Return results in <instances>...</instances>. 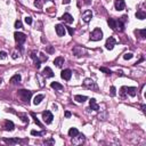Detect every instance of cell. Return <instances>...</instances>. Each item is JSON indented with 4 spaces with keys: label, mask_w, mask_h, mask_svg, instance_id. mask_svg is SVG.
<instances>
[{
    "label": "cell",
    "mask_w": 146,
    "mask_h": 146,
    "mask_svg": "<svg viewBox=\"0 0 146 146\" xmlns=\"http://www.w3.org/2000/svg\"><path fill=\"white\" fill-rule=\"evenodd\" d=\"M18 96H20V98H21L23 102L29 103L30 99H31V96H32V91H30V90H25V89H21V90H18Z\"/></svg>",
    "instance_id": "6da1fadb"
},
{
    "label": "cell",
    "mask_w": 146,
    "mask_h": 146,
    "mask_svg": "<svg viewBox=\"0 0 146 146\" xmlns=\"http://www.w3.org/2000/svg\"><path fill=\"white\" fill-rule=\"evenodd\" d=\"M89 39L91 41H99V40H102V39H103V32H102L101 29H99V27H96L95 30L90 33Z\"/></svg>",
    "instance_id": "7a4b0ae2"
},
{
    "label": "cell",
    "mask_w": 146,
    "mask_h": 146,
    "mask_svg": "<svg viewBox=\"0 0 146 146\" xmlns=\"http://www.w3.org/2000/svg\"><path fill=\"white\" fill-rule=\"evenodd\" d=\"M83 87L87 88V89H90V90H97L98 89V87L97 84L95 83V81L91 80V79H86L83 81Z\"/></svg>",
    "instance_id": "3957f363"
},
{
    "label": "cell",
    "mask_w": 146,
    "mask_h": 146,
    "mask_svg": "<svg viewBox=\"0 0 146 146\" xmlns=\"http://www.w3.org/2000/svg\"><path fill=\"white\" fill-rule=\"evenodd\" d=\"M42 119H43V121L47 125H50L53 122L54 116H53V113H51L50 111H45V112H42Z\"/></svg>",
    "instance_id": "277c9868"
},
{
    "label": "cell",
    "mask_w": 146,
    "mask_h": 146,
    "mask_svg": "<svg viewBox=\"0 0 146 146\" xmlns=\"http://www.w3.org/2000/svg\"><path fill=\"white\" fill-rule=\"evenodd\" d=\"M14 38H15V41L17 42L18 45H22L26 40V36L22 32H15L14 33Z\"/></svg>",
    "instance_id": "5b68a950"
},
{
    "label": "cell",
    "mask_w": 146,
    "mask_h": 146,
    "mask_svg": "<svg viewBox=\"0 0 146 146\" xmlns=\"http://www.w3.org/2000/svg\"><path fill=\"white\" fill-rule=\"evenodd\" d=\"M127 17H128L127 15H123L122 17L119 18V20L116 21V30H119V31L125 30V21H127Z\"/></svg>",
    "instance_id": "8992f818"
},
{
    "label": "cell",
    "mask_w": 146,
    "mask_h": 146,
    "mask_svg": "<svg viewBox=\"0 0 146 146\" xmlns=\"http://www.w3.org/2000/svg\"><path fill=\"white\" fill-rule=\"evenodd\" d=\"M83 142H84V136L82 134H78L77 136L72 137V143L74 144V145H80Z\"/></svg>",
    "instance_id": "52a82bcc"
},
{
    "label": "cell",
    "mask_w": 146,
    "mask_h": 146,
    "mask_svg": "<svg viewBox=\"0 0 146 146\" xmlns=\"http://www.w3.org/2000/svg\"><path fill=\"white\" fill-rule=\"evenodd\" d=\"M116 41L115 39L113 38V37H110V38L106 40V43H105V47H106V49H108V50H112L113 49V47L115 46Z\"/></svg>",
    "instance_id": "ba28073f"
},
{
    "label": "cell",
    "mask_w": 146,
    "mask_h": 146,
    "mask_svg": "<svg viewBox=\"0 0 146 146\" xmlns=\"http://www.w3.org/2000/svg\"><path fill=\"white\" fill-rule=\"evenodd\" d=\"M2 128L5 129V130H7V131H13V130H14V128H15V125L13 123V121L6 120V121L3 122Z\"/></svg>",
    "instance_id": "9c48e42d"
},
{
    "label": "cell",
    "mask_w": 146,
    "mask_h": 146,
    "mask_svg": "<svg viewBox=\"0 0 146 146\" xmlns=\"http://www.w3.org/2000/svg\"><path fill=\"white\" fill-rule=\"evenodd\" d=\"M55 30H56V33L58 37L65 36V26H63L62 24H57L55 26Z\"/></svg>",
    "instance_id": "30bf717a"
},
{
    "label": "cell",
    "mask_w": 146,
    "mask_h": 146,
    "mask_svg": "<svg viewBox=\"0 0 146 146\" xmlns=\"http://www.w3.org/2000/svg\"><path fill=\"white\" fill-rule=\"evenodd\" d=\"M86 53V50H84L82 47H79V46H75L74 48H73V54L75 55L77 57H81L82 55Z\"/></svg>",
    "instance_id": "8fae6325"
},
{
    "label": "cell",
    "mask_w": 146,
    "mask_h": 146,
    "mask_svg": "<svg viewBox=\"0 0 146 146\" xmlns=\"http://www.w3.org/2000/svg\"><path fill=\"white\" fill-rule=\"evenodd\" d=\"M61 77H62V79H64V80H70L72 77V71L69 69H66V70H63L62 73H61Z\"/></svg>",
    "instance_id": "7c38bea8"
},
{
    "label": "cell",
    "mask_w": 146,
    "mask_h": 146,
    "mask_svg": "<svg viewBox=\"0 0 146 146\" xmlns=\"http://www.w3.org/2000/svg\"><path fill=\"white\" fill-rule=\"evenodd\" d=\"M114 7H115L116 10H123L125 7V0H115L114 1Z\"/></svg>",
    "instance_id": "4fadbf2b"
},
{
    "label": "cell",
    "mask_w": 146,
    "mask_h": 146,
    "mask_svg": "<svg viewBox=\"0 0 146 146\" xmlns=\"http://www.w3.org/2000/svg\"><path fill=\"white\" fill-rule=\"evenodd\" d=\"M92 17V12L91 10H86V12L82 14V20H83L84 23H89L90 20Z\"/></svg>",
    "instance_id": "5bb4252c"
},
{
    "label": "cell",
    "mask_w": 146,
    "mask_h": 146,
    "mask_svg": "<svg viewBox=\"0 0 146 146\" xmlns=\"http://www.w3.org/2000/svg\"><path fill=\"white\" fill-rule=\"evenodd\" d=\"M42 75L46 78H53L54 77V72H53V70L50 67L46 66L45 69H43V71H42Z\"/></svg>",
    "instance_id": "9a60e30c"
},
{
    "label": "cell",
    "mask_w": 146,
    "mask_h": 146,
    "mask_svg": "<svg viewBox=\"0 0 146 146\" xmlns=\"http://www.w3.org/2000/svg\"><path fill=\"white\" fill-rule=\"evenodd\" d=\"M31 58L34 61V64H36L37 69H40V66H41V61L38 58V56H37V54H36V51H32V53H31Z\"/></svg>",
    "instance_id": "2e32d148"
},
{
    "label": "cell",
    "mask_w": 146,
    "mask_h": 146,
    "mask_svg": "<svg viewBox=\"0 0 146 146\" xmlns=\"http://www.w3.org/2000/svg\"><path fill=\"white\" fill-rule=\"evenodd\" d=\"M3 142L6 144H9V145H14V144H18V143H22L23 140L22 139H20V138H9V139H7V138H3Z\"/></svg>",
    "instance_id": "e0dca14e"
},
{
    "label": "cell",
    "mask_w": 146,
    "mask_h": 146,
    "mask_svg": "<svg viewBox=\"0 0 146 146\" xmlns=\"http://www.w3.org/2000/svg\"><path fill=\"white\" fill-rule=\"evenodd\" d=\"M61 20L64 21V22H66V23H69V24L73 23V17H72V15L71 14H69V13H65V14L61 17Z\"/></svg>",
    "instance_id": "ac0fdd59"
},
{
    "label": "cell",
    "mask_w": 146,
    "mask_h": 146,
    "mask_svg": "<svg viewBox=\"0 0 146 146\" xmlns=\"http://www.w3.org/2000/svg\"><path fill=\"white\" fill-rule=\"evenodd\" d=\"M125 89L127 90V91H125V92L129 94L131 97H135V96H136V94H137V92H136V91H137L136 87H125Z\"/></svg>",
    "instance_id": "d6986e66"
},
{
    "label": "cell",
    "mask_w": 146,
    "mask_h": 146,
    "mask_svg": "<svg viewBox=\"0 0 146 146\" xmlns=\"http://www.w3.org/2000/svg\"><path fill=\"white\" fill-rule=\"evenodd\" d=\"M89 104H90V108L94 111H99V106L97 105V103H96V99L95 98H91L89 101Z\"/></svg>",
    "instance_id": "ffe728a7"
},
{
    "label": "cell",
    "mask_w": 146,
    "mask_h": 146,
    "mask_svg": "<svg viewBox=\"0 0 146 146\" xmlns=\"http://www.w3.org/2000/svg\"><path fill=\"white\" fill-rule=\"evenodd\" d=\"M54 64L57 66V67H62V65L64 64V58L63 57H56L54 60Z\"/></svg>",
    "instance_id": "44dd1931"
},
{
    "label": "cell",
    "mask_w": 146,
    "mask_h": 146,
    "mask_svg": "<svg viewBox=\"0 0 146 146\" xmlns=\"http://www.w3.org/2000/svg\"><path fill=\"white\" fill-rule=\"evenodd\" d=\"M21 80H22L21 74H15V75H13V77L10 78L9 82H10V83H17V82H20Z\"/></svg>",
    "instance_id": "7402d4cb"
},
{
    "label": "cell",
    "mask_w": 146,
    "mask_h": 146,
    "mask_svg": "<svg viewBox=\"0 0 146 146\" xmlns=\"http://www.w3.org/2000/svg\"><path fill=\"white\" fill-rule=\"evenodd\" d=\"M107 24H108V26H110L112 30H116V21L114 20V18H108Z\"/></svg>",
    "instance_id": "603a6c76"
},
{
    "label": "cell",
    "mask_w": 146,
    "mask_h": 146,
    "mask_svg": "<svg viewBox=\"0 0 146 146\" xmlns=\"http://www.w3.org/2000/svg\"><path fill=\"white\" fill-rule=\"evenodd\" d=\"M50 87L53 88V89H55V90H63V89H64V87H63L61 83H58V82H51Z\"/></svg>",
    "instance_id": "cb8c5ba5"
},
{
    "label": "cell",
    "mask_w": 146,
    "mask_h": 146,
    "mask_svg": "<svg viewBox=\"0 0 146 146\" xmlns=\"http://www.w3.org/2000/svg\"><path fill=\"white\" fill-rule=\"evenodd\" d=\"M74 99L78 102V103H83V102H86L87 99V96H82V95H75L74 96Z\"/></svg>",
    "instance_id": "d4e9b609"
},
{
    "label": "cell",
    "mask_w": 146,
    "mask_h": 146,
    "mask_svg": "<svg viewBox=\"0 0 146 146\" xmlns=\"http://www.w3.org/2000/svg\"><path fill=\"white\" fill-rule=\"evenodd\" d=\"M135 16H136L138 20H145V18H146V13L143 12V10H138Z\"/></svg>",
    "instance_id": "484cf974"
},
{
    "label": "cell",
    "mask_w": 146,
    "mask_h": 146,
    "mask_svg": "<svg viewBox=\"0 0 146 146\" xmlns=\"http://www.w3.org/2000/svg\"><path fill=\"white\" fill-rule=\"evenodd\" d=\"M42 99H43V95H37L36 97H34V99H33V104L39 105L40 103H41Z\"/></svg>",
    "instance_id": "4316f807"
},
{
    "label": "cell",
    "mask_w": 146,
    "mask_h": 146,
    "mask_svg": "<svg viewBox=\"0 0 146 146\" xmlns=\"http://www.w3.org/2000/svg\"><path fill=\"white\" fill-rule=\"evenodd\" d=\"M78 134H79V131H78L77 128H71L69 130V136L70 137H74V136H77Z\"/></svg>",
    "instance_id": "83f0119b"
},
{
    "label": "cell",
    "mask_w": 146,
    "mask_h": 146,
    "mask_svg": "<svg viewBox=\"0 0 146 146\" xmlns=\"http://www.w3.org/2000/svg\"><path fill=\"white\" fill-rule=\"evenodd\" d=\"M31 116H32L33 119H34V122H36L37 125H39V127H41V128H42V123L40 122V121H39V119H38V118H37V115H36V114H34V113H33V112H31Z\"/></svg>",
    "instance_id": "f1b7e54d"
},
{
    "label": "cell",
    "mask_w": 146,
    "mask_h": 146,
    "mask_svg": "<svg viewBox=\"0 0 146 146\" xmlns=\"http://www.w3.org/2000/svg\"><path fill=\"white\" fill-rule=\"evenodd\" d=\"M46 134V131H41V132H39V131H36V130H32L31 131V135L32 136H43V135Z\"/></svg>",
    "instance_id": "f546056e"
},
{
    "label": "cell",
    "mask_w": 146,
    "mask_h": 146,
    "mask_svg": "<svg viewBox=\"0 0 146 146\" xmlns=\"http://www.w3.org/2000/svg\"><path fill=\"white\" fill-rule=\"evenodd\" d=\"M99 70H101L102 72H104L105 74H107V75H111L112 74V71L108 69H106V67H104V66H102V67H99Z\"/></svg>",
    "instance_id": "4dcf8cb0"
},
{
    "label": "cell",
    "mask_w": 146,
    "mask_h": 146,
    "mask_svg": "<svg viewBox=\"0 0 146 146\" xmlns=\"http://www.w3.org/2000/svg\"><path fill=\"white\" fill-rule=\"evenodd\" d=\"M132 57H134V55L131 54V53H125V55H123V58H125V60H131V58H132Z\"/></svg>",
    "instance_id": "1f68e13d"
},
{
    "label": "cell",
    "mask_w": 146,
    "mask_h": 146,
    "mask_svg": "<svg viewBox=\"0 0 146 146\" xmlns=\"http://www.w3.org/2000/svg\"><path fill=\"white\" fill-rule=\"evenodd\" d=\"M140 34V38L142 39H145L146 38V30H140V31H136Z\"/></svg>",
    "instance_id": "d6a6232c"
},
{
    "label": "cell",
    "mask_w": 146,
    "mask_h": 146,
    "mask_svg": "<svg viewBox=\"0 0 146 146\" xmlns=\"http://www.w3.org/2000/svg\"><path fill=\"white\" fill-rule=\"evenodd\" d=\"M17 115H18V116H21V118H22V120H23L24 122H27V123H29V120H27V118H26V115H25V114H21V113H18Z\"/></svg>",
    "instance_id": "836d02e7"
},
{
    "label": "cell",
    "mask_w": 146,
    "mask_h": 146,
    "mask_svg": "<svg viewBox=\"0 0 146 146\" xmlns=\"http://www.w3.org/2000/svg\"><path fill=\"white\" fill-rule=\"evenodd\" d=\"M22 26H23V25H22V22L21 21H16L15 22V27H16V29H21Z\"/></svg>",
    "instance_id": "e575fe53"
},
{
    "label": "cell",
    "mask_w": 146,
    "mask_h": 146,
    "mask_svg": "<svg viewBox=\"0 0 146 146\" xmlns=\"http://www.w3.org/2000/svg\"><path fill=\"white\" fill-rule=\"evenodd\" d=\"M6 57H7V53H6V51H0V58H1V60H5Z\"/></svg>",
    "instance_id": "d590c367"
},
{
    "label": "cell",
    "mask_w": 146,
    "mask_h": 146,
    "mask_svg": "<svg viewBox=\"0 0 146 146\" xmlns=\"http://www.w3.org/2000/svg\"><path fill=\"white\" fill-rule=\"evenodd\" d=\"M25 22H26V24H32V17H30V16H26L25 17Z\"/></svg>",
    "instance_id": "8d00e7d4"
},
{
    "label": "cell",
    "mask_w": 146,
    "mask_h": 146,
    "mask_svg": "<svg viewBox=\"0 0 146 146\" xmlns=\"http://www.w3.org/2000/svg\"><path fill=\"white\" fill-rule=\"evenodd\" d=\"M115 94H116L115 87H111V96H115Z\"/></svg>",
    "instance_id": "74e56055"
},
{
    "label": "cell",
    "mask_w": 146,
    "mask_h": 146,
    "mask_svg": "<svg viewBox=\"0 0 146 146\" xmlns=\"http://www.w3.org/2000/svg\"><path fill=\"white\" fill-rule=\"evenodd\" d=\"M66 29H67V31H69V33H70V36H73V33H74V30L72 29V27H70V26H65Z\"/></svg>",
    "instance_id": "f35d334b"
},
{
    "label": "cell",
    "mask_w": 146,
    "mask_h": 146,
    "mask_svg": "<svg viewBox=\"0 0 146 146\" xmlns=\"http://www.w3.org/2000/svg\"><path fill=\"white\" fill-rule=\"evenodd\" d=\"M54 143H55V140L53 139V138H50V139H48V140H45V144H46V145H47V144H51V145H53Z\"/></svg>",
    "instance_id": "ab89813d"
},
{
    "label": "cell",
    "mask_w": 146,
    "mask_h": 146,
    "mask_svg": "<svg viewBox=\"0 0 146 146\" xmlns=\"http://www.w3.org/2000/svg\"><path fill=\"white\" fill-rule=\"evenodd\" d=\"M47 51L49 53V54H53V53H54V48H53V47H48L47 48Z\"/></svg>",
    "instance_id": "60d3db41"
},
{
    "label": "cell",
    "mask_w": 146,
    "mask_h": 146,
    "mask_svg": "<svg viewBox=\"0 0 146 146\" xmlns=\"http://www.w3.org/2000/svg\"><path fill=\"white\" fill-rule=\"evenodd\" d=\"M70 2H71V0H63V3H65V5H67Z\"/></svg>",
    "instance_id": "b9f144b4"
},
{
    "label": "cell",
    "mask_w": 146,
    "mask_h": 146,
    "mask_svg": "<svg viewBox=\"0 0 146 146\" xmlns=\"http://www.w3.org/2000/svg\"><path fill=\"white\" fill-rule=\"evenodd\" d=\"M39 2H40V0H34V5H36V6H40Z\"/></svg>",
    "instance_id": "7bdbcfd3"
},
{
    "label": "cell",
    "mask_w": 146,
    "mask_h": 146,
    "mask_svg": "<svg viewBox=\"0 0 146 146\" xmlns=\"http://www.w3.org/2000/svg\"><path fill=\"white\" fill-rule=\"evenodd\" d=\"M65 116L66 118H70V116H71V113H70V112H65Z\"/></svg>",
    "instance_id": "ee69618b"
},
{
    "label": "cell",
    "mask_w": 146,
    "mask_h": 146,
    "mask_svg": "<svg viewBox=\"0 0 146 146\" xmlns=\"http://www.w3.org/2000/svg\"><path fill=\"white\" fill-rule=\"evenodd\" d=\"M17 54H16V53H14V54H13V58H14V60H16V58H17Z\"/></svg>",
    "instance_id": "f6af8a7d"
},
{
    "label": "cell",
    "mask_w": 146,
    "mask_h": 146,
    "mask_svg": "<svg viewBox=\"0 0 146 146\" xmlns=\"http://www.w3.org/2000/svg\"><path fill=\"white\" fill-rule=\"evenodd\" d=\"M53 108H54V110H57V108H58V106H57V105L54 103V104H53Z\"/></svg>",
    "instance_id": "bcb514c9"
},
{
    "label": "cell",
    "mask_w": 146,
    "mask_h": 146,
    "mask_svg": "<svg viewBox=\"0 0 146 146\" xmlns=\"http://www.w3.org/2000/svg\"><path fill=\"white\" fill-rule=\"evenodd\" d=\"M84 3H86V5H89L90 1H89V0H86V1H84Z\"/></svg>",
    "instance_id": "7dc6e473"
},
{
    "label": "cell",
    "mask_w": 146,
    "mask_h": 146,
    "mask_svg": "<svg viewBox=\"0 0 146 146\" xmlns=\"http://www.w3.org/2000/svg\"><path fill=\"white\" fill-rule=\"evenodd\" d=\"M1 82H2V79H1V78H0V83H1Z\"/></svg>",
    "instance_id": "c3c4849f"
}]
</instances>
